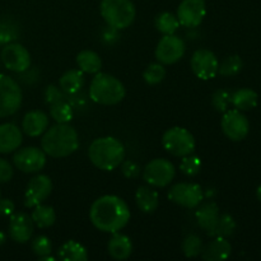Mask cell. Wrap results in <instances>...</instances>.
Returning a JSON list of instances; mask_svg holds the SVG:
<instances>
[{"label": "cell", "instance_id": "cell-33", "mask_svg": "<svg viewBox=\"0 0 261 261\" xmlns=\"http://www.w3.org/2000/svg\"><path fill=\"white\" fill-rule=\"evenodd\" d=\"M181 247L186 257H198L203 251V241L198 234H189L184 239Z\"/></svg>", "mask_w": 261, "mask_h": 261}, {"label": "cell", "instance_id": "cell-29", "mask_svg": "<svg viewBox=\"0 0 261 261\" xmlns=\"http://www.w3.org/2000/svg\"><path fill=\"white\" fill-rule=\"evenodd\" d=\"M154 24L158 32H161L162 35H173L180 27V22H178L177 17L170 12L160 13L155 17Z\"/></svg>", "mask_w": 261, "mask_h": 261}, {"label": "cell", "instance_id": "cell-11", "mask_svg": "<svg viewBox=\"0 0 261 261\" xmlns=\"http://www.w3.org/2000/svg\"><path fill=\"white\" fill-rule=\"evenodd\" d=\"M186 50L185 42L181 37L173 35H163L155 47V59L163 65H171L180 60Z\"/></svg>", "mask_w": 261, "mask_h": 261}, {"label": "cell", "instance_id": "cell-1", "mask_svg": "<svg viewBox=\"0 0 261 261\" xmlns=\"http://www.w3.org/2000/svg\"><path fill=\"white\" fill-rule=\"evenodd\" d=\"M130 209L121 198L103 195L93 201L89 209V219L97 229L106 233L121 231L130 221Z\"/></svg>", "mask_w": 261, "mask_h": 261}, {"label": "cell", "instance_id": "cell-24", "mask_svg": "<svg viewBox=\"0 0 261 261\" xmlns=\"http://www.w3.org/2000/svg\"><path fill=\"white\" fill-rule=\"evenodd\" d=\"M84 73L81 69H70V70L65 71L59 79V86L60 89L65 94H75L82 91L84 86Z\"/></svg>", "mask_w": 261, "mask_h": 261}, {"label": "cell", "instance_id": "cell-37", "mask_svg": "<svg viewBox=\"0 0 261 261\" xmlns=\"http://www.w3.org/2000/svg\"><path fill=\"white\" fill-rule=\"evenodd\" d=\"M32 251L36 256H47L53 252V244L51 240L46 236H37L32 241Z\"/></svg>", "mask_w": 261, "mask_h": 261}, {"label": "cell", "instance_id": "cell-26", "mask_svg": "<svg viewBox=\"0 0 261 261\" xmlns=\"http://www.w3.org/2000/svg\"><path fill=\"white\" fill-rule=\"evenodd\" d=\"M257 96L254 89L241 88L232 93V105L240 111H250L257 105Z\"/></svg>", "mask_w": 261, "mask_h": 261}, {"label": "cell", "instance_id": "cell-31", "mask_svg": "<svg viewBox=\"0 0 261 261\" xmlns=\"http://www.w3.org/2000/svg\"><path fill=\"white\" fill-rule=\"evenodd\" d=\"M244 68V61L239 55L227 56L218 66V74L222 76H234Z\"/></svg>", "mask_w": 261, "mask_h": 261}, {"label": "cell", "instance_id": "cell-5", "mask_svg": "<svg viewBox=\"0 0 261 261\" xmlns=\"http://www.w3.org/2000/svg\"><path fill=\"white\" fill-rule=\"evenodd\" d=\"M99 12L107 25L117 31L130 27L137 15V9L132 0H102Z\"/></svg>", "mask_w": 261, "mask_h": 261}, {"label": "cell", "instance_id": "cell-42", "mask_svg": "<svg viewBox=\"0 0 261 261\" xmlns=\"http://www.w3.org/2000/svg\"><path fill=\"white\" fill-rule=\"evenodd\" d=\"M14 203L10 199H0V216L10 217L14 213Z\"/></svg>", "mask_w": 261, "mask_h": 261}, {"label": "cell", "instance_id": "cell-16", "mask_svg": "<svg viewBox=\"0 0 261 261\" xmlns=\"http://www.w3.org/2000/svg\"><path fill=\"white\" fill-rule=\"evenodd\" d=\"M53 191V181L46 175H37L32 177L25 188L24 205L25 208H35L42 204Z\"/></svg>", "mask_w": 261, "mask_h": 261}, {"label": "cell", "instance_id": "cell-13", "mask_svg": "<svg viewBox=\"0 0 261 261\" xmlns=\"http://www.w3.org/2000/svg\"><path fill=\"white\" fill-rule=\"evenodd\" d=\"M13 163L19 171L24 173L40 172L46 165V153L42 148L25 147L15 152Z\"/></svg>", "mask_w": 261, "mask_h": 261}, {"label": "cell", "instance_id": "cell-10", "mask_svg": "<svg viewBox=\"0 0 261 261\" xmlns=\"http://www.w3.org/2000/svg\"><path fill=\"white\" fill-rule=\"evenodd\" d=\"M221 126L222 132L228 139H231L232 142H241L249 134L250 122L240 110H227L226 112H223Z\"/></svg>", "mask_w": 261, "mask_h": 261}, {"label": "cell", "instance_id": "cell-14", "mask_svg": "<svg viewBox=\"0 0 261 261\" xmlns=\"http://www.w3.org/2000/svg\"><path fill=\"white\" fill-rule=\"evenodd\" d=\"M0 56L5 68L14 73H23L31 66V54L20 43H7Z\"/></svg>", "mask_w": 261, "mask_h": 261}, {"label": "cell", "instance_id": "cell-44", "mask_svg": "<svg viewBox=\"0 0 261 261\" xmlns=\"http://www.w3.org/2000/svg\"><path fill=\"white\" fill-rule=\"evenodd\" d=\"M4 241H5V234L3 233V232H0V245L4 244Z\"/></svg>", "mask_w": 261, "mask_h": 261}, {"label": "cell", "instance_id": "cell-18", "mask_svg": "<svg viewBox=\"0 0 261 261\" xmlns=\"http://www.w3.org/2000/svg\"><path fill=\"white\" fill-rule=\"evenodd\" d=\"M195 218L199 227L204 229L208 236L214 237V231H216L217 222H218L219 218L218 205L214 201L200 204L195 213Z\"/></svg>", "mask_w": 261, "mask_h": 261}, {"label": "cell", "instance_id": "cell-4", "mask_svg": "<svg viewBox=\"0 0 261 261\" xmlns=\"http://www.w3.org/2000/svg\"><path fill=\"white\" fill-rule=\"evenodd\" d=\"M125 94L124 84L111 74L98 71L89 84V98L98 105L114 106L125 98Z\"/></svg>", "mask_w": 261, "mask_h": 261}, {"label": "cell", "instance_id": "cell-36", "mask_svg": "<svg viewBox=\"0 0 261 261\" xmlns=\"http://www.w3.org/2000/svg\"><path fill=\"white\" fill-rule=\"evenodd\" d=\"M212 105L218 112H226L232 105V93L227 89H218L212 96Z\"/></svg>", "mask_w": 261, "mask_h": 261}, {"label": "cell", "instance_id": "cell-17", "mask_svg": "<svg viewBox=\"0 0 261 261\" xmlns=\"http://www.w3.org/2000/svg\"><path fill=\"white\" fill-rule=\"evenodd\" d=\"M33 221L28 214L18 212L13 213L9 219V236L18 244H25L33 234Z\"/></svg>", "mask_w": 261, "mask_h": 261}, {"label": "cell", "instance_id": "cell-41", "mask_svg": "<svg viewBox=\"0 0 261 261\" xmlns=\"http://www.w3.org/2000/svg\"><path fill=\"white\" fill-rule=\"evenodd\" d=\"M61 99H65L64 98L63 93L60 92V89L56 88L55 86H48L45 91V101L46 103H55V102L61 101Z\"/></svg>", "mask_w": 261, "mask_h": 261}, {"label": "cell", "instance_id": "cell-19", "mask_svg": "<svg viewBox=\"0 0 261 261\" xmlns=\"http://www.w3.org/2000/svg\"><path fill=\"white\" fill-rule=\"evenodd\" d=\"M22 142V130L17 125L10 122L0 125V153L8 154L14 152L20 147Z\"/></svg>", "mask_w": 261, "mask_h": 261}, {"label": "cell", "instance_id": "cell-35", "mask_svg": "<svg viewBox=\"0 0 261 261\" xmlns=\"http://www.w3.org/2000/svg\"><path fill=\"white\" fill-rule=\"evenodd\" d=\"M180 170L184 175L189 176V177H193L196 176L201 170V161L198 155L189 154L182 157L180 163Z\"/></svg>", "mask_w": 261, "mask_h": 261}, {"label": "cell", "instance_id": "cell-23", "mask_svg": "<svg viewBox=\"0 0 261 261\" xmlns=\"http://www.w3.org/2000/svg\"><path fill=\"white\" fill-rule=\"evenodd\" d=\"M137 205L143 213H153L160 205V195L152 186H139L135 193Z\"/></svg>", "mask_w": 261, "mask_h": 261}, {"label": "cell", "instance_id": "cell-21", "mask_svg": "<svg viewBox=\"0 0 261 261\" xmlns=\"http://www.w3.org/2000/svg\"><path fill=\"white\" fill-rule=\"evenodd\" d=\"M232 254V246L229 241L224 237H217L212 240L205 249L201 251V257L206 261H222L227 260Z\"/></svg>", "mask_w": 261, "mask_h": 261}, {"label": "cell", "instance_id": "cell-30", "mask_svg": "<svg viewBox=\"0 0 261 261\" xmlns=\"http://www.w3.org/2000/svg\"><path fill=\"white\" fill-rule=\"evenodd\" d=\"M50 116L59 124H66L73 119V107L65 99L50 105Z\"/></svg>", "mask_w": 261, "mask_h": 261}, {"label": "cell", "instance_id": "cell-34", "mask_svg": "<svg viewBox=\"0 0 261 261\" xmlns=\"http://www.w3.org/2000/svg\"><path fill=\"white\" fill-rule=\"evenodd\" d=\"M236 229V222L233 217L229 214H219L218 222H217L216 231H214V237H227L232 236Z\"/></svg>", "mask_w": 261, "mask_h": 261}, {"label": "cell", "instance_id": "cell-6", "mask_svg": "<svg viewBox=\"0 0 261 261\" xmlns=\"http://www.w3.org/2000/svg\"><path fill=\"white\" fill-rule=\"evenodd\" d=\"M162 145L170 154L175 157H185L195 150L194 135L185 127L173 126L166 130L162 137Z\"/></svg>", "mask_w": 261, "mask_h": 261}, {"label": "cell", "instance_id": "cell-43", "mask_svg": "<svg viewBox=\"0 0 261 261\" xmlns=\"http://www.w3.org/2000/svg\"><path fill=\"white\" fill-rule=\"evenodd\" d=\"M256 196H257V199H259V200L261 201V185L259 186V188H257V190H256Z\"/></svg>", "mask_w": 261, "mask_h": 261}, {"label": "cell", "instance_id": "cell-3", "mask_svg": "<svg viewBox=\"0 0 261 261\" xmlns=\"http://www.w3.org/2000/svg\"><path fill=\"white\" fill-rule=\"evenodd\" d=\"M88 157L99 170L114 171L125 160V147L114 137L98 138L89 145Z\"/></svg>", "mask_w": 261, "mask_h": 261}, {"label": "cell", "instance_id": "cell-20", "mask_svg": "<svg viewBox=\"0 0 261 261\" xmlns=\"http://www.w3.org/2000/svg\"><path fill=\"white\" fill-rule=\"evenodd\" d=\"M48 127V116L41 110H33L24 115L22 121V129L25 135L36 138L42 135Z\"/></svg>", "mask_w": 261, "mask_h": 261}, {"label": "cell", "instance_id": "cell-2", "mask_svg": "<svg viewBox=\"0 0 261 261\" xmlns=\"http://www.w3.org/2000/svg\"><path fill=\"white\" fill-rule=\"evenodd\" d=\"M41 148L46 155L53 158H64L73 154L79 148V137L76 130L69 122L47 127L41 139Z\"/></svg>", "mask_w": 261, "mask_h": 261}, {"label": "cell", "instance_id": "cell-32", "mask_svg": "<svg viewBox=\"0 0 261 261\" xmlns=\"http://www.w3.org/2000/svg\"><path fill=\"white\" fill-rule=\"evenodd\" d=\"M145 83L149 86H157L163 79L166 78V69L163 64L161 63H152L147 66V69L143 73Z\"/></svg>", "mask_w": 261, "mask_h": 261}, {"label": "cell", "instance_id": "cell-9", "mask_svg": "<svg viewBox=\"0 0 261 261\" xmlns=\"http://www.w3.org/2000/svg\"><path fill=\"white\" fill-rule=\"evenodd\" d=\"M167 196L172 203L188 209L198 208L204 200L203 189L194 182L175 184L170 188Z\"/></svg>", "mask_w": 261, "mask_h": 261}, {"label": "cell", "instance_id": "cell-7", "mask_svg": "<svg viewBox=\"0 0 261 261\" xmlns=\"http://www.w3.org/2000/svg\"><path fill=\"white\" fill-rule=\"evenodd\" d=\"M23 101L19 84L9 75L0 74V117L12 116L19 110Z\"/></svg>", "mask_w": 261, "mask_h": 261}, {"label": "cell", "instance_id": "cell-27", "mask_svg": "<svg viewBox=\"0 0 261 261\" xmlns=\"http://www.w3.org/2000/svg\"><path fill=\"white\" fill-rule=\"evenodd\" d=\"M76 64L83 73L97 74L102 68V60L97 53L83 50L76 55Z\"/></svg>", "mask_w": 261, "mask_h": 261}, {"label": "cell", "instance_id": "cell-39", "mask_svg": "<svg viewBox=\"0 0 261 261\" xmlns=\"http://www.w3.org/2000/svg\"><path fill=\"white\" fill-rule=\"evenodd\" d=\"M120 167H121V172L122 175L125 176V177L127 178H137L139 177L140 175V166L137 165L135 162H133V161H122L121 165H120Z\"/></svg>", "mask_w": 261, "mask_h": 261}, {"label": "cell", "instance_id": "cell-38", "mask_svg": "<svg viewBox=\"0 0 261 261\" xmlns=\"http://www.w3.org/2000/svg\"><path fill=\"white\" fill-rule=\"evenodd\" d=\"M18 36L17 27L13 23L3 20L0 22V45H7L13 40H15Z\"/></svg>", "mask_w": 261, "mask_h": 261}, {"label": "cell", "instance_id": "cell-12", "mask_svg": "<svg viewBox=\"0 0 261 261\" xmlns=\"http://www.w3.org/2000/svg\"><path fill=\"white\" fill-rule=\"evenodd\" d=\"M190 65L193 73L201 81L213 79L218 74V59L216 54L206 48H199L193 54Z\"/></svg>", "mask_w": 261, "mask_h": 261}, {"label": "cell", "instance_id": "cell-45", "mask_svg": "<svg viewBox=\"0 0 261 261\" xmlns=\"http://www.w3.org/2000/svg\"><path fill=\"white\" fill-rule=\"evenodd\" d=\"M0 199H2V193H0Z\"/></svg>", "mask_w": 261, "mask_h": 261}, {"label": "cell", "instance_id": "cell-40", "mask_svg": "<svg viewBox=\"0 0 261 261\" xmlns=\"http://www.w3.org/2000/svg\"><path fill=\"white\" fill-rule=\"evenodd\" d=\"M13 177V167L7 160L0 158V184L9 182Z\"/></svg>", "mask_w": 261, "mask_h": 261}, {"label": "cell", "instance_id": "cell-22", "mask_svg": "<svg viewBox=\"0 0 261 261\" xmlns=\"http://www.w3.org/2000/svg\"><path fill=\"white\" fill-rule=\"evenodd\" d=\"M107 250L112 259L115 260H126L129 259L133 252V244L132 240L126 234L115 232L112 233V237L109 240Z\"/></svg>", "mask_w": 261, "mask_h": 261}, {"label": "cell", "instance_id": "cell-28", "mask_svg": "<svg viewBox=\"0 0 261 261\" xmlns=\"http://www.w3.org/2000/svg\"><path fill=\"white\" fill-rule=\"evenodd\" d=\"M31 218H32L33 224L38 228H48V227L54 226V223L56 222L55 209L50 205L38 204L33 208Z\"/></svg>", "mask_w": 261, "mask_h": 261}, {"label": "cell", "instance_id": "cell-15", "mask_svg": "<svg viewBox=\"0 0 261 261\" xmlns=\"http://www.w3.org/2000/svg\"><path fill=\"white\" fill-rule=\"evenodd\" d=\"M206 14L205 0H182L177 8V17L180 25L188 28L201 24Z\"/></svg>", "mask_w": 261, "mask_h": 261}, {"label": "cell", "instance_id": "cell-25", "mask_svg": "<svg viewBox=\"0 0 261 261\" xmlns=\"http://www.w3.org/2000/svg\"><path fill=\"white\" fill-rule=\"evenodd\" d=\"M58 256L63 261H86L88 260V252L82 244L69 240L58 250Z\"/></svg>", "mask_w": 261, "mask_h": 261}, {"label": "cell", "instance_id": "cell-8", "mask_svg": "<svg viewBox=\"0 0 261 261\" xmlns=\"http://www.w3.org/2000/svg\"><path fill=\"white\" fill-rule=\"evenodd\" d=\"M175 166L165 158L152 160L143 170V180L152 188H166L175 178Z\"/></svg>", "mask_w": 261, "mask_h": 261}]
</instances>
